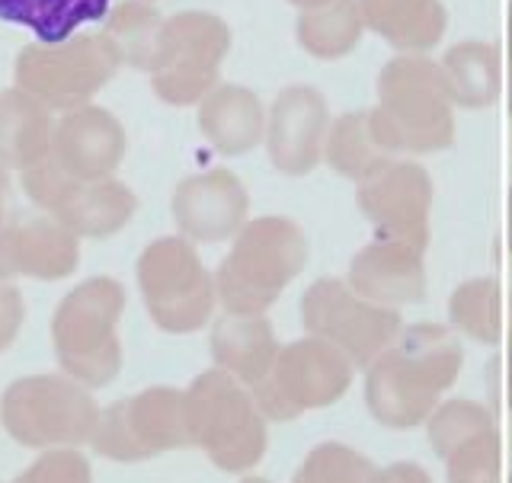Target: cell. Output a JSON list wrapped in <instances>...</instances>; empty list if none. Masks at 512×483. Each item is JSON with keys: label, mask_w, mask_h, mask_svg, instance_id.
Instances as JSON below:
<instances>
[{"label": "cell", "mask_w": 512, "mask_h": 483, "mask_svg": "<svg viewBox=\"0 0 512 483\" xmlns=\"http://www.w3.org/2000/svg\"><path fill=\"white\" fill-rule=\"evenodd\" d=\"M138 292L151 324L173 336H189L212 324L218 308L215 272H208L199 247L183 234L151 240L135 266Z\"/></svg>", "instance_id": "cell-7"}, {"label": "cell", "mask_w": 512, "mask_h": 483, "mask_svg": "<svg viewBox=\"0 0 512 483\" xmlns=\"http://www.w3.org/2000/svg\"><path fill=\"white\" fill-rule=\"evenodd\" d=\"M26 324V298L13 279H0V352H7Z\"/></svg>", "instance_id": "cell-34"}, {"label": "cell", "mask_w": 512, "mask_h": 483, "mask_svg": "<svg viewBox=\"0 0 512 483\" xmlns=\"http://www.w3.org/2000/svg\"><path fill=\"white\" fill-rule=\"evenodd\" d=\"M4 208H7V167L0 164V228H4V221H7L4 218L7 215Z\"/></svg>", "instance_id": "cell-37"}, {"label": "cell", "mask_w": 512, "mask_h": 483, "mask_svg": "<svg viewBox=\"0 0 512 483\" xmlns=\"http://www.w3.org/2000/svg\"><path fill=\"white\" fill-rule=\"evenodd\" d=\"M237 483H272V480H266V477H256V474H247V477H240Z\"/></svg>", "instance_id": "cell-41"}, {"label": "cell", "mask_w": 512, "mask_h": 483, "mask_svg": "<svg viewBox=\"0 0 512 483\" xmlns=\"http://www.w3.org/2000/svg\"><path fill=\"white\" fill-rule=\"evenodd\" d=\"M228 52L231 26L218 13L180 10L167 16L148 71L154 96L176 109L199 106L221 84Z\"/></svg>", "instance_id": "cell-9"}, {"label": "cell", "mask_w": 512, "mask_h": 483, "mask_svg": "<svg viewBox=\"0 0 512 483\" xmlns=\"http://www.w3.org/2000/svg\"><path fill=\"white\" fill-rule=\"evenodd\" d=\"M372 125L394 157L436 154L455 141V103L436 58L400 52L378 74Z\"/></svg>", "instance_id": "cell-2"}, {"label": "cell", "mask_w": 512, "mask_h": 483, "mask_svg": "<svg viewBox=\"0 0 512 483\" xmlns=\"http://www.w3.org/2000/svg\"><path fill=\"white\" fill-rule=\"evenodd\" d=\"M365 32L359 0H327L320 7L301 10L295 23L298 45L317 61H340L356 52Z\"/></svg>", "instance_id": "cell-27"}, {"label": "cell", "mask_w": 512, "mask_h": 483, "mask_svg": "<svg viewBox=\"0 0 512 483\" xmlns=\"http://www.w3.org/2000/svg\"><path fill=\"white\" fill-rule=\"evenodd\" d=\"M26 199L39 212L58 218L80 240H109L132 224L138 212V196L119 176L106 180H77L64 173L52 154L32 170L20 173Z\"/></svg>", "instance_id": "cell-11"}, {"label": "cell", "mask_w": 512, "mask_h": 483, "mask_svg": "<svg viewBox=\"0 0 512 483\" xmlns=\"http://www.w3.org/2000/svg\"><path fill=\"white\" fill-rule=\"evenodd\" d=\"M199 132L221 157L250 154L266 138V106L244 84H218L196 109Z\"/></svg>", "instance_id": "cell-20"}, {"label": "cell", "mask_w": 512, "mask_h": 483, "mask_svg": "<svg viewBox=\"0 0 512 483\" xmlns=\"http://www.w3.org/2000/svg\"><path fill=\"white\" fill-rule=\"evenodd\" d=\"M183 413L189 445L224 474H250L266 458L269 420L260 413L253 391L224 368L212 365L183 388Z\"/></svg>", "instance_id": "cell-4"}, {"label": "cell", "mask_w": 512, "mask_h": 483, "mask_svg": "<svg viewBox=\"0 0 512 483\" xmlns=\"http://www.w3.org/2000/svg\"><path fill=\"white\" fill-rule=\"evenodd\" d=\"M292 7H298V10H311V7H320V4H327V0H288Z\"/></svg>", "instance_id": "cell-39"}, {"label": "cell", "mask_w": 512, "mask_h": 483, "mask_svg": "<svg viewBox=\"0 0 512 483\" xmlns=\"http://www.w3.org/2000/svg\"><path fill=\"white\" fill-rule=\"evenodd\" d=\"M109 0H0V20L23 26L39 42H61L106 20Z\"/></svg>", "instance_id": "cell-28"}, {"label": "cell", "mask_w": 512, "mask_h": 483, "mask_svg": "<svg viewBox=\"0 0 512 483\" xmlns=\"http://www.w3.org/2000/svg\"><path fill=\"white\" fill-rule=\"evenodd\" d=\"M359 368L343 349L304 333L279 349L269 375L256 384L253 400L269 423H292L311 410L333 407L352 388Z\"/></svg>", "instance_id": "cell-10"}, {"label": "cell", "mask_w": 512, "mask_h": 483, "mask_svg": "<svg viewBox=\"0 0 512 483\" xmlns=\"http://www.w3.org/2000/svg\"><path fill=\"white\" fill-rule=\"evenodd\" d=\"M496 426V416L487 404L471 397H448L442 404L429 413V420L423 423L426 429V442L442 461L455 452L458 445H464L468 439L480 436Z\"/></svg>", "instance_id": "cell-30"}, {"label": "cell", "mask_w": 512, "mask_h": 483, "mask_svg": "<svg viewBox=\"0 0 512 483\" xmlns=\"http://www.w3.org/2000/svg\"><path fill=\"white\" fill-rule=\"evenodd\" d=\"M122 58L106 32H77L61 42L32 39L16 52L13 84L42 100L52 112H71L93 103L116 71Z\"/></svg>", "instance_id": "cell-8"}, {"label": "cell", "mask_w": 512, "mask_h": 483, "mask_svg": "<svg viewBox=\"0 0 512 483\" xmlns=\"http://www.w3.org/2000/svg\"><path fill=\"white\" fill-rule=\"evenodd\" d=\"M164 20L167 16H160L151 0H125V4L109 10L103 32L116 45L122 64L135 71H151Z\"/></svg>", "instance_id": "cell-29"}, {"label": "cell", "mask_w": 512, "mask_h": 483, "mask_svg": "<svg viewBox=\"0 0 512 483\" xmlns=\"http://www.w3.org/2000/svg\"><path fill=\"white\" fill-rule=\"evenodd\" d=\"M128 154V135L109 109L87 103L61 112L52 138V160L77 180L116 176Z\"/></svg>", "instance_id": "cell-18"}, {"label": "cell", "mask_w": 512, "mask_h": 483, "mask_svg": "<svg viewBox=\"0 0 512 483\" xmlns=\"http://www.w3.org/2000/svg\"><path fill=\"white\" fill-rule=\"evenodd\" d=\"M365 29L397 52L426 55L445 36L448 13L442 0H359Z\"/></svg>", "instance_id": "cell-23"}, {"label": "cell", "mask_w": 512, "mask_h": 483, "mask_svg": "<svg viewBox=\"0 0 512 483\" xmlns=\"http://www.w3.org/2000/svg\"><path fill=\"white\" fill-rule=\"evenodd\" d=\"M208 349H212V359L218 368H224V372L234 375L240 384H247V388H256L269 375L282 343L266 314L224 311L218 320H212Z\"/></svg>", "instance_id": "cell-21"}, {"label": "cell", "mask_w": 512, "mask_h": 483, "mask_svg": "<svg viewBox=\"0 0 512 483\" xmlns=\"http://www.w3.org/2000/svg\"><path fill=\"white\" fill-rule=\"evenodd\" d=\"M432 202H436V186L429 170L407 157H397L356 189V205L375 228V237L404 240L416 250L429 247Z\"/></svg>", "instance_id": "cell-14"}, {"label": "cell", "mask_w": 512, "mask_h": 483, "mask_svg": "<svg viewBox=\"0 0 512 483\" xmlns=\"http://www.w3.org/2000/svg\"><path fill=\"white\" fill-rule=\"evenodd\" d=\"M125 285L112 276L77 282L52 314V346L64 375L100 391L122 372L119 320L125 314Z\"/></svg>", "instance_id": "cell-5"}, {"label": "cell", "mask_w": 512, "mask_h": 483, "mask_svg": "<svg viewBox=\"0 0 512 483\" xmlns=\"http://www.w3.org/2000/svg\"><path fill=\"white\" fill-rule=\"evenodd\" d=\"M90 448L100 458L119 464H138L176 448H189L183 391L170 384H154L109 404L100 413Z\"/></svg>", "instance_id": "cell-13"}, {"label": "cell", "mask_w": 512, "mask_h": 483, "mask_svg": "<svg viewBox=\"0 0 512 483\" xmlns=\"http://www.w3.org/2000/svg\"><path fill=\"white\" fill-rule=\"evenodd\" d=\"M375 464L346 442H320L301 458L292 483H372Z\"/></svg>", "instance_id": "cell-31"}, {"label": "cell", "mask_w": 512, "mask_h": 483, "mask_svg": "<svg viewBox=\"0 0 512 483\" xmlns=\"http://www.w3.org/2000/svg\"><path fill=\"white\" fill-rule=\"evenodd\" d=\"M80 266V237L58 218L36 212L0 228V279L61 282Z\"/></svg>", "instance_id": "cell-17"}, {"label": "cell", "mask_w": 512, "mask_h": 483, "mask_svg": "<svg viewBox=\"0 0 512 483\" xmlns=\"http://www.w3.org/2000/svg\"><path fill=\"white\" fill-rule=\"evenodd\" d=\"M448 327L480 346H503L509 336L503 285L493 276L464 279L455 285L452 298H448Z\"/></svg>", "instance_id": "cell-26"}, {"label": "cell", "mask_w": 512, "mask_h": 483, "mask_svg": "<svg viewBox=\"0 0 512 483\" xmlns=\"http://www.w3.org/2000/svg\"><path fill=\"white\" fill-rule=\"evenodd\" d=\"M10 483H93V468L80 448H48Z\"/></svg>", "instance_id": "cell-33"}, {"label": "cell", "mask_w": 512, "mask_h": 483, "mask_svg": "<svg viewBox=\"0 0 512 483\" xmlns=\"http://www.w3.org/2000/svg\"><path fill=\"white\" fill-rule=\"evenodd\" d=\"M506 483H512V477H506Z\"/></svg>", "instance_id": "cell-43"}, {"label": "cell", "mask_w": 512, "mask_h": 483, "mask_svg": "<svg viewBox=\"0 0 512 483\" xmlns=\"http://www.w3.org/2000/svg\"><path fill=\"white\" fill-rule=\"evenodd\" d=\"M506 36H509V58H512V7H509V16H506Z\"/></svg>", "instance_id": "cell-40"}, {"label": "cell", "mask_w": 512, "mask_h": 483, "mask_svg": "<svg viewBox=\"0 0 512 483\" xmlns=\"http://www.w3.org/2000/svg\"><path fill=\"white\" fill-rule=\"evenodd\" d=\"M506 240H509V253H512V192H509V208H506Z\"/></svg>", "instance_id": "cell-38"}, {"label": "cell", "mask_w": 512, "mask_h": 483, "mask_svg": "<svg viewBox=\"0 0 512 483\" xmlns=\"http://www.w3.org/2000/svg\"><path fill=\"white\" fill-rule=\"evenodd\" d=\"M503 432L493 426L458 445L445 464V483H506L503 471Z\"/></svg>", "instance_id": "cell-32"}, {"label": "cell", "mask_w": 512, "mask_h": 483, "mask_svg": "<svg viewBox=\"0 0 512 483\" xmlns=\"http://www.w3.org/2000/svg\"><path fill=\"white\" fill-rule=\"evenodd\" d=\"M455 109H487L503 90V58L490 42H458L439 61Z\"/></svg>", "instance_id": "cell-25"}, {"label": "cell", "mask_w": 512, "mask_h": 483, "mask_svg": "<svg viewBox=\"0 0 512 483\" xmlns=\"http://www.w3.org/2000/svg\"><path fill=\"white\" fill-rule=\"evenodd\" d=\"M55 112L23 87L0 90V164L7 170H32L52 154Z\"/></svg>", "instance_id": "cell-22"}, {"label": "cell", "mask_w": 512, "mask_h": 483, "mask_svg": "<svg viewBox=\"0 0 512 483\" xmlns=\"http://www.w3.org/2000/svg\"><path fill=\"white\" fill-rule=\"evenodd\" d=\"M151 4H154V0H151Z\"/></svg>", "instance_id": "cell-44"}, {"label": "cell", "mask_w": 512, "mask_h": 483, "mask_svg": "<svg viewBox=\"0 0 512 483\" xmlns=\"http://www.w3.org/2000/svg\"><path fill=\"white\" fill-rule=\"evenodd\" d=\"M487 384L493 397L500 400L506 410H512V340H506V349L496 352L487 365Z\"/></svg>", "instance_id": "cell-35"}, {"label": "cell", "mask_w": 512, "mask_h": 483, "mask_svg": "<svg viewBox=\"0 0 512 483\" xmlns=\"http://www.w3.org/2000/svg\"><path fill=\"white\" fill-rule=\"evenodd\" d=\"M394 160L397 157L384 148L375 132L372 109H352L330 122L327 144H324V164L333 173H340L359 186L368 176H375L388 164H394Z\"/></svg>", "instance_id": "cell-24"}, {"label": "cell", "mask_w": 512, "mask_h": 483, "mask_svg": "<svg viewBox=\"0 0 512 483\" xmlns=\"http://www.w3.org/2000/svg\"><path fill=\"white\" fill-rule=\"evenodd\" d=\"M311 244L301 224L285 215L250 218L215 269L218 308L228 314H266L308 266Z\"/></svg>", "instance_id": "cell-3"}, {"label": "cell", "mask_w": 512, "mask_h": 483, "mask_svg": "<svg viewBox=\"0 0 512 483\" xmlns=\"http://www.w3.org/2000/svg\"><path fill=\"white\" fill-rule=\"evenodd\" d=\"M100 413L87 384L64 372L16 378L0 394V426L29 452L90 445Z\"/></svg>", "instance_id": "cell-6"}, {"label": "cell", "mask_w": 512, "mask_h": 483, "mask_svg": "<svg viewBox=\"0 0 512 483\" xmlns=\"http://www.w3.org/2000/svg\"><path fill=\"white\" fill-rule=\"evenodd\" d=\"M170 215L176 234H183L196 247L228 244L250 221L247 186L228 167L183 176L173 189Z\"/></svg>", "instance_id": "cell-15"}, {"label": "cell", "mask_w": 512, "mask_h": 483, "mask_svg": "<svg viewBox=\"0 0 512 483\" xmlns=\"http://www.w3.org/2000/svg\"><path fill=\"white\" fill-rule=\"evenodd\" d=\"M506 340H512V314H509V336H506Z\"/></svg>", "instance_id": "cell-42"}, {"label": "cell", "mask_w": 512, "mask_h": 483, "mask_svg": "<svg viewBox=\"0 0 512 483\" xmlns=\"http://www.w3.org/2000/svg\"><path fill=\"white\" fill-rule=\"evenodd\" d=\"M372 483H436V480H432V474L420 461H394L384 464V468H375Z\"/></svg>", "instance_id": "cell-36"}, {"label": "cell", "mask_w": 512, "mask_h": 483, "mask_svg": "<svg viewBox=\"0 0 512 483\" xmlns=\"http://www.w3.org/2000/svg\"><path fill=\"white\" fill-rule=\"evenodd\" d=\"M426 250H416L404 240L375 237L349 260L346 282L356 292L384 308H407L426 298Z\"/></svg>", "instance_id": "cell-19"}, {"label": "cell", "mask_w": 512, "mask_h": 483, "mask_svg": "<svg viewBox=\"0 0 512 483\" xmlns=\"http://www.w3.org/2000/svg\"><path fill=\"white\" fill-rule=\"evenodd\" d=\"M304 333L343 349L356 368L372 365L404 330V317L397 308H384L362 298L346 279H314L301 295Z\"/></svg>", "instance_id": "cell-12"}, {"label": "cell", "mask_w": 512, "mask_h": 483, "mask_svg": "<svg viewBox=\"0 0 512 483\" xmlns=\"http://www.w3.org/2000/svg\"><path fill=\"white\" fill-rule=\"evenodd\" d=\"M461 368L464 349L452 327L429 320L404 324L397 340L365 368V407L384 429H416L455 388Z\"/></svg>", "instance_id": "cell-1"}, {"label": "cell", "mask_w": 512, "mask_h": 483, "mask_svg": "<svg viewBox=\"0 0 512 483\" xmlns=\"http://www.w3.org/2000/svg\"><path fill=\"white\" fill-rule=\"evenodd\" d=\"M330 106L311 84H288L266 109V154L285 176H308L324 164Z\"/></svg>", "instance_id": "cell-16"}]
</instances>
